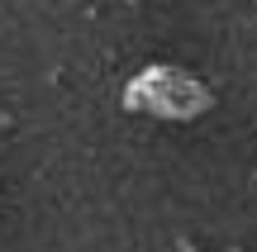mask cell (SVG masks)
<instances>
[{
    "mask_svg": "<svg viewBox=\"0 0 257 252\" xmlns=\"http://www.w3.org/2000/svg\"><path fill=\"white\" fill-rule=\"evenodd\" d=\"M181 252H195V247H191V243H181Z\"/></svg>",
    "mask_w": 257,
    "mask_h": 252,
    "instance_id": "6da1fadb",
    "label": "cell"
}]
</instances>
